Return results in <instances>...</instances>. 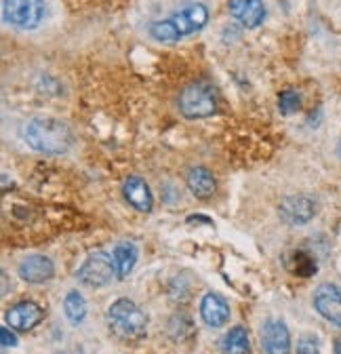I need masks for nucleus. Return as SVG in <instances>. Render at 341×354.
I'll return each instance as SVG.
<instances>
[{
	"instance_id": "f257e3e1",
	"label": "nucleus",
	"mask_w": 341,
	"mask_h": 354,
	"mask_svg": "<svg viewBox=\"0 0 341 354\" xmlns=\"http://www.w3.org/2000/svg\"><path fill=\"white\" fill-rule=\"evenodd\" d=\"M23 142L38 154L61 156L70 152L74 144V133L68 122L51 116L30 118L23 127Z\"/></svg>"
},
{
	"instance_id": "f03ea898",
	"label": "nucleus",
	"mask_w": 341,
	"mask_h": 354,
	"mask_svg": "<svg viewBox=\"0 0 341 354\" xmlns=\"http://www.w3.org/2000/svg\"><path fill=\"white\" fill-rule=\"evenodd\" d=\"M108 327L122 342H137L146 337L148 317L133 299L120 297L108 308Z\"/></svg>"
},
{
	"instance_id": "7ed1b4c3",
	"label": "nucleus",
	"mask_w": 341,
	"mask_h": 354,
	"mask_svg": "<svg viewBox=\"0 0 341 354\" xmlns=\"http://www.w3.org/2000/svg\"><path fill=\"white\" fill-rule=\"evenodd\" d=\"M177 106L182 116H186L188 120L208 118L217 112V91L208 82H192L179 93Z\"/></svg>"
},
{
	"instance_id": "20e7f679",
	"label": "nucleus",
	"mask_w": 341,
	"mask_h": 354,
	"mask_svg": "<svg viewBox=\"0 0 341 354\" xmlns=\"http://www.w3.org/2000/svg\"><path fill=\"white\" fill-rule=\"evenodd\" d=\"M47 15L45 0H3V19L17 30H36Z\"/></svg>"
},
{
	"instance_id": "39448f33",
	"label": "nucleus",
	"mask_w": 341,
	"mask_h": 354,
	"mask_svg": "<svg viewBox=\"0 0 341 354\" xmlns=\"http://www.w3.org/2000/svg\"><path fill=\"white\" fill-rule=\"evenodd\" d=\"M114 277H118L116 261H114V255H110L106 251L89 253V257L82 261V266L76 272V279L91 289H101V287L110 285Z\"/></svg>"
},
{
	"instance_id": "423d86ee",
	"label": "nucleus",
	"mask_w": 341,
	"mask_h": 354,
	"mask_svg": "<svg viewBox=\"0 0 341 354\" xmlns=\"http://www.w3.org/2000/svg\"><path fill=\"white\" fill-rule=\"evenodd\" d=\"M278 215L286 226H304L314 219L316 203L306 194H291L278 203Z\"/></svg>"
},
{
	"instance_id": "0eeeda50",
	"label": "nucleus",
	"mask_w": 341,
	"mask_h": 354,
	"mask_svg": "<svg viewBox=\"0 0 341 354\" xmlns=\"http://www.w3.org/2000/svg\"><path fill=\"white\" fill-rule=\"evenodd\" d=\"M316 313L335 327H341V289L333 283H322L314 291Z\"/></svg>"
},
{
	"instance_id": "6e6552de",
	"label": "nucleus",
	"mask_w": 341,
	"mask_h": 354,
	"mask_svg": "<svg viewBox=\"0 0 341 354\" xmlns=\"http://www.w3.org/2000/svg\"><path fill=\"white\" fill-rule=\"evenodd\" d=\"M179 30L182 38L200 32L208 24V9L202 3H188L168 17Z\"/></svg>"
},
{
	"instance_id": "1a4fd4ad",
	"label": "nucleus",
	"mask_w": 341,
	"mask_h": 354,
	"mask_svg": "<svg viewBox=\"0 0 341 354\" xmlns=\"http://www.w3.org/2000/svg\"><path fill=\"white\" fill-rule=\"evenodd\" d=\"M17 274L21 281H26L30 285H40V283H47L55 277V263L47 255L32 253L19 261Z\"/></svg>"
},
{
	"instance_id": "9d476101",
	"label": "nucleus",
	"mask_w": 341,
	"mask_h": 354,
	"mask_svg": "<svg viewBox=\"0 0 341 354\" xmlns=\"http://www.w3.org/2000/svg\"><path fill=\"white\" fill-rule=\"evenodd\" d=\"M228 13L244 28L257 30L264 26L268 9L264 0H228Z\"/></svg>"
},
{
	"instance_id": "9b49d317",
	"label": "nucleus",
	"mask_w": 341,
	"mask_h": 354,
	"mask_svg": "<svg viewBox=\"0 0 341 354\" xmlns=\"http://www.w3.org/2000/svg\"><path fill=\"white\" fill-rule=\"evenodd\" d=\"M262 348L266 354H291V331L284 321L268 319L264 323Z\"/></svg>"
},
{
	"instance_id": "f8f14e48",
	"label": "nucleus",
	"mask_w": 341,
	"mask_h": 354,
	"mask_svg": "<svg viewBox=\"0 0 341 354\" xmlns=\"http://www.w3.org/2000/svg\"><path fill=\"white\" fill-rule=\"evenodd\" d=\"M7 325L15 331H32L36 325L42 323L45 313L36 301H19L7 310Z\"/></svg>"
},
{
	"instance_id": "ddd939ff",
	"label": "nucleus",
	"mask_w": 341,
	"mask_h": 354,
	"mask_svg": "<svg viewBox=\"0 0 341 354\" xmlns=\"http://www.w3.org/2000/svg\"><path fill=\"white\" fill-rule=\"evenodd\" d=\"M230 304L220 293H206L200 299V319L211 329H222L230 323Z\"/></svg>"
},
{
	"instance_id": "4468645a",
	"label": "nucleus",
	"mask_w": 341,
	"mask_h": 354,
	"mask_svg": "<svg viewBox=\"0 0 341 354\" xmlns=\"http://www.w3.org/2000/svg\"><path fill=\"white\" fill-rule=\"evenodd\" d=\"M122 196L135 211L150 213L154 209V194L148 186V182L139 175H129L122 184Z\"/></svg>"
},
{
	"instance_id": "2eb2a0df",
	"label": "nucleus",
	"mask_w": 341,
	"mask_h": 354,
	"mask_svg": "<svg viewBox=\"0 0 341 354\" xmlns=\"http://www.w3.org/2000/svg\"><path fill=\"white\" fill-rule=\"evenodd\" d=\"M186 186L200 201L211 198L217 190L215 175H213L206 167H190L186 173Z\"/></svg>"
},
{
	"instance_id": "dca6fc26",
	"label": "nucleus",
	"mask_w": 341,
	"mask_h": 354,
	"mask_svg": "<svg viewBox=\"0 0 341 354\" xmlns=\"http://www.w3.org/2000/svg\"><path fill=\"white\" fill-rule=\"evenodd\" d=\"M114 261H116V279L118 281H124L126 277H129L135 268V263H137V247L133 243H118L114 247Z\"/></svg>"
},
{
	"instance_id": "f3484780",
	"label": "nucleus",
	"mask_w": 341,
	"mask_h": 354,
	"mask_svg": "<svg viewBox=\"0 0 341 354\" xmlns=\"http://www.w3.org/2000/svg\"><path fill=\"white\" fill-rule=\"evenodd\" d=\"M224 354H251V339L242 325L232 327L220 342Z\"/></svg>"
},
{
	"instance_id": "a211bd4d",
	"label": "nucleus",
	"mask_w": 341,
	"mask_h": 354,
	"mask_svg": "<svg viewBox=\"0 0 341 354\" xmlns=\"http://www.w3.org/2000/svg\"><path fill=\"white\" fill-rule=\"evenodd\" d=\"M64 315L70 321V325H80L87 319V301L78 291H70L64 299Z\"/></svg>"
},
{
	"instance_id": "6ab92c4d",
	"label": "nucleus",
	"mask_w": 341,
	"mask_h": 354,
	"mask_svg": "<svg viewBox=\"0 0 341 354\" xmlns=\"http://www.w3.org/2000/svg\"><path fill=\"white\" fill-rule=\"evenodd\" d=\"M150 36L156 40V42H162V44H175L182 40V34L179 30L175 28V24L170 21L168 17L166 19H158V21H152L150 28H148Z\"/></svg>"
},
{
	"instance_id": "aec40b11",
	"label": "nucleus",
	"mask_w": 341,
	"mask_h": 354,
	"mask_svg": "<svg viewBox=\"0 0 341 354\" xmlns=\"http://www.w3.org/2000/svg\"><path fill=\"white\" fill-rule=\"evenodd\" d=\"M291 270H293L297 277H304V279H308V277L316 274L318 266H316V259H314L310 253H306V251H295V253H293V263H291Z\"/></svg>"
},
{
	"instance_id": "412c9836",
	"label": "nucleus",
	"mask_w": 341,
	"mask_h": 354,
	"mask_svg": "<svg viewBox=\"0 0 341 354\" xmlns=\"http://www.w3.org/2000/svg\"><path fill=\"white\" fill-rule=\"evenodd\" d=\"M278 110L289 116L302 110V93L297 88H284V91L278 95Z\"/></svg>"
},
{
	"instance_id": "4be33fe9",
	"label": "nucleus",
	"mask_w": 341,
	"mask_h": 354,
	"mask_svg": "<svg viewBox=\"0 0 341 354\" xmlns=\"http://www.w3.org/2000/svg\"><path fill=\"white\" fill-rule=\"evenodd\" d=\"M297 354H320V344L314 335H302L297 339Z\"/></svg>"
},
{
	"instance_id": "5701e85b",
	"label": "nucleus",
	"mask_w": 341,
	"mask_h": 354,
	"mask_svg": "<svg viewBox=\"0 0 341 354\" xmlns=\"http://www.w3.org/2000/svg\"><path fill=\"white\" fill-rule=\"evenodd\" d=\"M0 342L5 348H15L17 346V335L9 331V327H0Z\"/></svg>"
},
{
	"instance_id": "b1692460",
	"label": "nucleus",
	"mask_w": 341,
	"mask_h": 354,
	"mask_svg": "<svg viewBox=\"0 0 341 354\" xmlns=\"http://www.w3.org/2000/svg\"><path fill=\"white\" fill-rule=\"evenodd\" d=\"M335 354H341V339H335Z\"/></svg>"
},
{
	"instance_id": "393cba45",
	"label": "nucleus",
	"mask_w": 341,
	"mask_h": 354,
	"mask_svg": "<svg viewBox=\"0 0 341 354\" xmlns=\"http://www.w3.org/2000/svg\"><path fill=\"white\" fill-rule=\"evenodd\" d=\"M337 154H339V158H341V142H339V146H337Z\"/></svg>"
}]
</instances>
